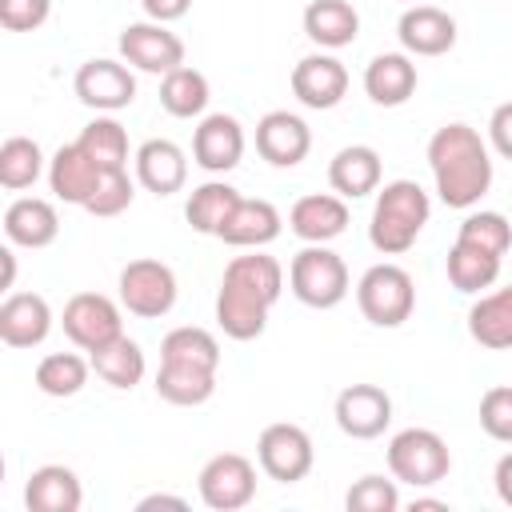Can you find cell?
<instances>
[{
    "label": "cell",
    "mask_w": 512,
    "mask_h": 512,
    "mask_svg": "<svg viewBox=\"0 0 512 512\" xmlns=\"http://www.w3.org/2000/svg\"><path fill=\"white\" fill-rule=\"evenodd\" d=\"M388 472L400 484L432 488L452 472V452L440 432L432 428H400L388 440Z\"/></svg>",
    "instance_id": "cell-5"
},
{
    "label": "cell",
    "mask_w": 512,
    "mask_h": 512,
    "mask_svg": "<svg viewBox=\"0 0 512 512\" xmlns=\"http://www.w3.org/2000/svg\"><path fill=\"white\" fill-rule=\"evenodd\" d=\"M344 504H348V512H396V508H400L396 476H392V480H388V476H376V472L360 476V480L348 488Z\"/></svg>",
    "instance_id": "cell-39"
},
{
    "label": "cell",
    "mask_w": 512,
    "mask_h": 512,
    "mask_svg": "<svg viewBox=\"0 0 512 512\" xmlns=\"http://www.w3.org/2000/svg\"><path fill=\"white\" fill-rule=\"evenodd\" d=\"M116 288H120V304L140 320H160L176 304V272L164 260H152V256L128 260L120 268Z\"/></svg>",
    "instance_id": "cell-7"
},
{
    "label": "cell",
    "mask_w": 512,
    "mask_h": 512,
    "mask_svg": "<svg viewBox=\"0 0 512 512\" xmlns=\"http://www.w3.org/2000/svg\"><path fill=\"white\" fill-rule=\"evenodd\" d=\"M288 228L304 240V244H328L348 228V200L336 192H312L300 196L288 212Z\"/></svg>",
    "instance_id": "cell-20"
},
{
    "label": "cell",
    "mask_w": 512,
    "mask_h": 512,
    "mask_svg": "<svg viewBox=\"0 0 512 512\" xmlns=\"http://www.w3.org/2000/svg\"><path fill=\"white\" fill-rule=\"evenodd\" d=\"M28 512H80L84 488L68 464H40L24 484Z\"/></svg>",
    "instance_id": "cell-26"
},
{
    "label": "cell",
    "mask_w": 512,
    "mask_h": 512,
    "mask_svg": "<svg viewBox=\"0 0 512 512\" xmlns=\"http://www.w3.org/2000/svg\"><path fill=\"white\" fill-rule=\"evenodd\" d=\"M380 176H384V164L372 144H348L328 160V184L344 200H360V196L376 192Z\"/></svg>",
    "instance_id": "cell-23"
},
{
    "label": "cell",
    "mask_w": 512,
    "mask_h": 512,
    "mask_svg": "<svg viewBox=\"0 0 512 512\" xmlns=\"http://www.w3.org/2000/svg\"><path fill=\"white\" fill-rule=\"evenodd\" d=\"M416 64L408 52H380L364 68V92L380 108H400L416 92Z\"/></svg>",
    "instance_id": "cell-24"
},
{
    "label": "cell",
    "mask_w": 512,
    "mask_h": 512,
    "mask_svg": "<svg viewBox=\"0 0 512 512\" xmlns=\"http://www.w3.org/2000/svg\"><path fill=\"white\" fill-rule=\"evenodd\" d=\"M492 484H496V496H500V504H508V508H512V452H504V456L496 460Z\"/></svg>",
    "instance_id": "cell-45"
},
{
    "label": "cell",
    "mask_w": 512,
    "mask_h": 512,
    "mask_svg": "<svg viewBox=\"0 0 512 512\" xmlns=\"http://www.w3.org/2000/svg\"><path fill=\"white\" fill-rule=\"evenodd\" d=\"M4 236L16 248H48L60 236L56 204L40 200V196H16L4 208Z\"/></svg>",
    "instance_id": "cell-21"
},
{
    "label": "cell",
    "mask_w": 512,
    "mask_h": 512,
    "mask_svg": "<svg viewBox=\"0 0 512 512\" xmlns=\"http://www.w3.org/2000/svg\"><path fill=\"white\" fill-rule=\"evenodd\" d=\"M132 160H136V180L152 196H172L188 180V156L172 140H144Z\"/></svg>",
    "instance_id": "cell-22"
},
{
    "label": "cell",
    "mask_w": 512,
    "mask_h": 512,
    "mask_svg": "<svg viewBox=\"0 0 512 512\" xmlns=\"http://www.w3.org/2000/svg\"><path fill=\"white\" fill-rule=\"evenodd\" d=\"M336 428L352 440H376L392 424V396L380 384H348L332 404Z\"/></svg>",
    "instance_id": "cell-13"
},
{
    "label": "cell",
    "mask_w": 512,
    "mask_h": 512,
    "mask_svg": "<svg viewBox=\"0 0 512 512\" xmlns=\"http://www.w3.org/2000/svg\"><path fill=\"white\" fill-rule=\"evenodd\" d=\"M44 172V152L32 136H8L0 144V184L8 192H24L40 180Z\"/></svg>",
    "instance_id": "cell-35"
},
{
    "label": "cell",
    "mask_w": 512,
    "mask_h": 512,
    "mask_svg": "<svg viewBox=\"0 0 512 512\" xmlns=\"http://www.w3.org/2000/svg\"><path fill=\"white\" fill-rule=\"evenodd\" d=\"M88 372H92V360L76 356V352H48L40 364H36V388L44 396H76L84 384H88Z\"/></svg>",
    "instance_id": "cell-36"
},
{
    "label": "cell",
    "mask_w": 512,
    "mask_h": 512,
    "mask_svg": "<svg viewBox=\"0 0 512 512\" xmlns=\"http://www.w3.org/2000/svg\"><path fill=\"white\" fill-rule=\"evenodd\" d=\"M76 144L108 172V168H124L128 164V132L120 120H112L108 112L96 116L92 124H84V132L76 136Z\"/></svg>",
    "instance_id": "cell-37"
},
{
    "label": "cell",
    "mask_w": 512,
    "mask_h": 512,
    "mask_svg": "<svg viewBox=\"0 0 512 512\" xmlns=\"http://www.w3.org/2000/svg\"><path fill=\"white\" fill-rule=\"evenodd\" d=\"M396 36L408 56H444L456 44V20L436 4H408Z\"/></svg>",
    "instance_id": "cell-16"
},
{
    "label": "cell",
    "mask_w": 512,
    "mask_h": 512,
    "mask_svg": "<svg viewBox=\"0 0 512 512\" xmlns=\"http://www.w3.org/2000/svg\"><path fill=\"white\" fill-rule=\"evenodd\" d=\"M344 92H348V68L332 52H312L292 68V96L304 108L328 112L344 100Z\"/></svg>",
    "instance_id": "cell-14"
},
{
    "label": "cell",
    "mask_w": 512,
    "mask_h": 512,
    "mask_svg": "<svg viewBox=\"0 0 512 512\" xmlns=\"http://www.w3.org/2000/svg\"><path fill=\"white\" fill-rule=\"evenodd\" d=\"M468 336L488 348V352H508L512 348V284L484 292L468 308Z\"/></svg>",
    "instance_id": "cell-27"
},
{
    "label": "cell",
    "mask_w": 512,
    "mask_h": 512,
    "mask_svg": "<svg viewBox=\"0 0 512 512\" xmlns=\"http://www.w3.org/2000/svg\"><path fill=\"white\" fill-rule=\"evenodd\" d=\"M140 4H144V16L156 24H172L192 8V0H140Z\"/></svg>",
    "instance_id": "cell-44"
},
{
    "label": "cell",
    "mask_w": 512,
    "mask_h": 512,
    "mask_svg": "<svg viewBox=\"0 0 512 512\" xmlns=\"http://www.w3.org/2000/svg\"><path fill=\"white\" fill-rule=\"evenodd\" d=\"M488 144H492L504 160H512V100L492 108V116H488Z\"/></svg>",
    "instance_id": "cell-43"
},
{
    "label": "cell",
    "mask_w": 512,
    "mask_h": 512,
    "mask_svg": "<svg viewBox=\"0 0 512 512\" xmlns=\"http://www.w3.org/2000/svg\"><path fill=\"white\" fill-rule=\"evenodd\" d=\"M456 240H464V244H476V248H484V252L504 256V252L512 248V220H508V216H500V212H468V216L460 220Z\"/></svg>",
    "instance_id": "cell-38"
},
{
    "label": "cell",
    "mask_w": 512,
    "mask_h": 512,
    "mask_svg": "<svg viewBox=\"0 0 512 512\" xmlns=\"http://www.w3.org/2000/svg\"><path fill=\"white\" fill-rule=\"evenodd\" d=\"M428 216H432V200L416 180H388L384 188H376L368 240H372L376 252L400 256V252H408L416 244V236L424 232Z\"/></svg>",
    "instance_id": "cell-3"
},
{
    "label": "cell",
    "mask_w": 512,
    "mask_h": 512,
    "mask_svg": "<svg viewBox=\"0 0 512 512\" xmlns=\"http://www.w3.org/2000/svg\"><path fill=\"white\" fill-rule=\"evenodd\" d=\"M480 428L492 440L512 444V384H496L480 396Z\"/></svg>",
    "instance_id": "cell-41"
},
{
    "label": "cell",
    "mask_w": 512,
    "mask_h": 512,
    "mask_svg": "<svg viewBox=\"0 0 512 512\" xmlns=\"http://www.w3.org/2000/svg\"><path fill=\"white\" fill-rule=\"evenodd\" d=\"M312 148V132L296 112H264L256 124V152L272 164V168H296Z\"/></svg>",
    "instance_id": "cell-17"
},
{
    "label": "cell",
    "mask_w": 512,
    "mask_h": 512,
    "mask_svg": "<svg viewBox=\"0 0 512 512\" xmlns=\"http://www.w3.org/2000/svg\"><path fill=\"white\" fill-rule=\"evenodd\" d=\"M200 500L212 512H236L256 496V464L240 452H216L196 476Z\"/></svg>",
    "instance_id": "cell-9"
},
{
    "label": "cell",
    "mask_w": 512,
    "mask_h": 512,
    "mask_svg": "<svg viewBox=\"0 0 512 512\" xmlns=\"http://www.w3.org/2000/svg\"><path fill=\"white\" fill-rule=\"evenodd\" d=\"M280 228H284V220H280L276 204L240 196L216 236H220L224 244H232V248H264V244H272V240L280 236Z\"/></svg>",
    "instance_id": "cell-25"
},
{
    "label": "cell",
    "mask_w": 512,
    "mask_h": 512,
    "mask_svg": "<svg viewBox=\"0 0 512 512\" xmlns=\"http://www.w3.org/2000/svg\"><path fill=\"white\" fill-rule=\"evenodd\" d=\"M120 308L116 300H108L104 292H76L68 304H64V336L84 348V352H96L104 344H112L116 336H124V320H120Z\"/></svg>",
    "instance_id": "cell-10"
},
{
    "label": "cell",
    "mask_w": 512,
    "mask_h": 512,
    "mask_svg": "<svg viewBox=\"0 0 512 512\" xmlns=\"http://www.w3.org/2000/svg\"><path fill=\"white\" fill-rule=\"evenodd\" d=\"M288 288L308 308H320V312L324 308H336L348 296V288H352L348 264L328 244H308L288 264Z\"/></svg>",
    "instance_id": "cell-4"
},
{
    "label": "cell",
    "mask_w": 512,
    "mask_h": 512,
    "mask_svg": "<svg viewBox=\"0 0 512 512\" xmlns=\"http://www.w3.org/2000/svg\"><path fill=\"white\" fill-rule=\"evenodd\" d=\"M212 392H216V372L160 360V372H156V396L160 400H168L176 408H196V404L212 400Z\"/></svg>",
    "instance_id": "cell-30"
},
{
    "label": "cell",
    "mask_w": 512,
    "mask_h": 512,
    "mask_svg": "<svg viewBox=\"0 0 512 512\" xmlns=\"http://www.w3.org/2000/svg\"><path fill=\"white\" fill-rule=\"evenodd\" d=\"M80 104L96 108V112H120L136 100V76H132V64L124 60H84L76 68V80H72Z\"/></svg>",
    "instance_id": "cell-12"
},
{
    "label": "cell",
    "mask_w": 512,
    "mask_h": 512,
    "mask_svg": "<svg viewBox=\"0 0 512 512\" xmlns=\"http://www.w3.org/2000/svg\"><path fill=\"white\" fill-rule=\"evenodd\" d=\"M500 260H504V256L456 240V244L448 248V264H444V268H448V280H452L456 292L476 296V292H484V288L496 284V276H500Z\"/></svg>",
    "instance_id": "cell-29"
},
{
    "label": "cell",
    "mask_w": 512,
    "mask_h": 512,
    "mask_svg": "<svg viewBox=\"0 0 512 512\" xmlns=\"http://www.w3.org/2000/svg\"><path fill=\"white\" fill-rule=\"evenodd\" d=\"M120 60L140 68V72L168 76L172 68L184 64V40L176 32H168V24L136 20L120 32Z\"/></svg>",
    "instance_id": "cell-11"
},
{
    "label": "cell",
    "mask_w": 512,
    "mask_h": 512,
    "mask_svg": "<svg viewBox=\"0 0 512 512\" xmlns=\"http://www.w3.org/2000/svg\"><path fill=\"white\" fill-rule=\"evenodd\" d=\"M52 332V308L40 292H8L0 304V340L8 348H36Z\"/></svg>",
    "instance_id": "cell-18"
},
{
    "label": "cell",
    "mask_w": 512,
    "mask_h": 512,
    "mask_svg": "<svg viewBox=\"0 0 512 512\" xmlns=\"http://www.w3.org/2000/svg\"><path fill=\"white\" fill-rule=\"evenodd\" d=\"M160 360L216 372V368H220V344H216V336H212L208 328L180 324V328H172V332L160 340Z\"/></svg>",
    "instance_id": "cell-33"
},
{
    "label": "cell",
    "mask_w": 512,
    "mask_h": 512,
    "mask_svg": "<svg viewBox=\"0 0 512 512\" xmlns=\"http://www.w3.org/2000/svg\"><path fill=\"white\" fill-rule=\"evenodd\" d=\"M236 200H240V192L228 180H208V184L192 188V196L184 204V216L200 236H216L220 224L228 220V212L236 208Z\"/></svg>",
    "instance_id": "cell-34"
},
{
    "label": "cell",
    "mask_w": 512,
    "mask_h": 512,
    "mask_svg": "<svg viewBox=\"0 0 512 512\" xmlns=\"http://www.w3.org/2000/svg\"><path fill=\"white\" fill-rule=\"evenodd\" d=\"M136 508L148 512V508H188V504H184V496H164V492H156V496H144Z\"/></svg>",
    "instance_id": "cell-46"
},
{
    "label": "cell",
    "mask_w": 512,
    "mask_h": 512,
    "mask_svg": "<svg viewBox=\"0 0 512 512\" xmlns=\"http://www.w3.org/2000/svg\"><path fill=\"white\" fill-rule=\"evenodd\" d=\"M428 168L436 180V196L448 208H476L480 196L492 188V156L484 136L472 124H444L428 140Z\"/></svg>",
    "instance_id": "cell-2"
},
{
    "label": "cell",
    "mask_w": 512,
    "mask_h": 512,
    "mask_svg": "<svg viewBox=\"0 0 512 512\" xmlns=\"http://www.w3.org/2000/svg\"><path fill=\"white\" fill-rule=\"evenodd\" d=\"M256 460H260V468H264L268 480H276V484H300L312 472V464H316V448H312V436L300 424L276 420V424H268L260 432Z\"/></svg>",
    "instance_id": "cell-8"
},
{
    "label": "cell",
    "mask_w": 512,
    "mask_h": 512,
    "mask_svg": "<svg viewBox=\"0 0 512 512\" xmlns=\"http://www.w3.org/2000/svg\"><path fill=\"white\" fill-rule=\"evenodd\" d=\"M132 196H136V184L128 180V172L124 168H108L100 176V184L92 188L84 212H92V216H120L124 208H132Z\"/></svg>",
    "instance_id": "cell-40"
},
{
    "label": "cell",
    "mask_w": 512,
    "mask_h": 512,
    "mask_svg": "<svg viewBox=\"0 0 512 512\" xmlns=\"http://www.w3.org/2000/svg\"><path fill=\"white\" fill-rule=\"evenodd\" d=\"M52 0H0V24L8 32H32L48 20Z\"/></svg>",
    "instance_id": "cell-42"
},
{
    "label": "cell",
    "mask_w": 512,
    "mask_h": 512,
    "mask_svg": "<svg viewBox=\"0 0 512 512\" xmlns=\"http://www.w3.org/2000/svg\"><path fill=\"white\" fill-rule=\"evenodd\" d=\"M404 4H416V0H404Z\"/></svg>",
    "instance_id": "cell-48"
},
{
    "label": "cell",
    "mask_w": 512,
    "mask_h": 512,
    "mask_svg": "<svg viewBox=\"0 0 512 512\" xmlns=\"http://www.w3.org/2000/svg\"><path fill=\"white\" fill-rule=\"evenodd\" d=\"M356 304L364 312L368 324L376 328H400L412 308H416V284L408 276V268L400 264H372L360 280H356Z\"/></svg>",
    "instance_id": "cell-6"
},
{
    "label": "cell",
    "mask_w": 512,
    "mask_h": 512,
    "mask_svg": "<svg viewBox=\"0 0 512 512\" xmlns=\"http://www.w3.org/2000/svg\"><path fill=\"white\" fill-rule=\"evenodd\" d=\"M208 76L200 72V68H188V64H180V68H172L164 80H160V104H164V112L168 116H176V120H192V116H200L204 108H208Z\"/></svg>",
    "instance_id": "cell-31"
},
{
    "label": "cell",
    "mask_w": 512,
    "mask_h": 512,
    "mask_svg": "<svg viewBox=\"0 0 512 512\" xmlns=\"http://www.w3.org/2000/svg\"><path fill=\"white\" fill-rule=\"evenodd\" d=\"M100 176H104V168L72 140V144H60L56 152H52V160H48V188L56 192V200H64V204H88V196H92V188L100 184Z\"/></svg>",
    "instance_id": "cell-19"
},
{
    "label": "cell",
    "mask_w": 512,
    "mask_h": 512,
    "mask_svg": "<svg viewBox=\"0 0 512 512\" xmlns=\"http://www.w3.org/2000/svg\"><path fill=\"white\" fill-rule=\"evenodd\" d=\"M240 156H244V128H240L236 116L212 112V116H204L196 124V132H192V160L204 172L224 176V172H232L240 164Z\"/></svg>",
    "instance_id": "cell-15"
},
{
    "label": "cell",
    "mask_w": 512,
    "mask_h": 512,
    "mask_svg": "<svg viewBox=\"0 0 512 512\" xmlns=\"http://www.w3.org/2000/svg\"><path fill=\"white\" fill-rule=\"evenodd\" d=\"M0 264H4V280H0V288L8 292L12 280H16V252H12V248H0Z\"/></svg>",
    "instance_id": "cell-47"
},
{
    "label": "cell",
    "mask_w": 512,
    "mask_h": 512,
    "mask_svg": "<svg viewBox=\"0 0 512 512\" xmlns=\"http://www.w3.org/2000/svg\"><path fill=\"white\" fill-rule=\"evenodd\" d=\"M284 292V268L276 256L252 248L248 256H232L220 292H216V324L232 340H256L268 328V312Z\"/></svg>",
    "instance_id": "cell-1"
},
{
    "label": "cell",
    "mask_w": 512,
    "mask_h": 512,
    "mask_svg": "<svg viewBox=\"0 0 512 512\" xmlns=\"http://www.w3.org/2000/svg\"><path fill=\"white\" fill-rule=\"evenodd\" d=\"M360 32V12L348 0H312L304 8V36L328 52L348 48Z\"/></svg>",
    "instance_id": "cell-28"
},
{
    "label": "cell",
    "mask_w": 512,
    "mask_h": 512,
    "mask_svg": "<svg viewBox=\"0 0 512 512\" xmlns=\"http://www.w3.org/2000/svg\"><path fill=\"white\" fill-rule=\"evenodd\" d=\"M144 368H148V364H144V352H140V344L128 340V336H116L112 344H104V348L92 352V372H96L104 384L120 388V392L136 388V384L144 380Z\"/></svg>",
    "instance_id": "cell-32"
}]
</instances>
